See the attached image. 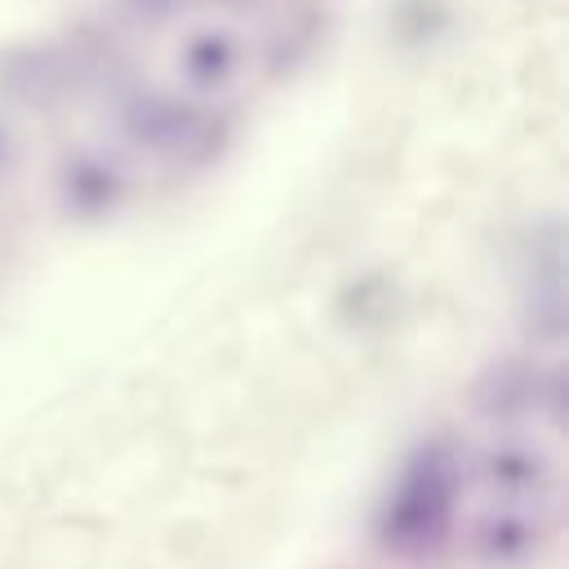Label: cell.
Segmentation results:
<instances>
[{
    "label": "cell",
    "instance_id": "cell-3",
    "mask_svg": "<svg viewBox=\"0 0 569 569\" xmlns=\"http://www.w3.org/2000/svg\"><path fill=\"white\" fill-rule=\"evenodd\" d=\"M471 547L485 565L507 569V565L529 560L542 547V533L525 511H489V516H480V525L471 533Z\"/></svg>",
    "mask_w": 569,
    "mask_h": 569
},
{
    "label": "cell",
    "instance_id": "cell-4",
    "mask_svg": "<svg viewBox=\"0 0 569 569\" xmlns=\"http://www.w3.org/2000/svg\"><path fill=\"white\" fill-rule=\"evenodd\" d=\"M547 476H551L547 458L538 449H529V445H516V440L493 445L480 458V480L489 489H498V493H533V489L547 485Z\"/></svg>",
    "mask_w": 569,
    "mask_h": 569
},
{
    "label": "cell",
    "instance_id": "cell-5",
    "mask_svg": "<svg viewBox=\"0 0 569 569\" xmlns=\"http://www.w3.org/2000/svg\"><path fill=\"white\" fill-rule=\"evenodd\" d=\"M533 400H538V378H525V373H511V369L498 373L493 378V391L480 396L485 413H516V409H525Z\"/></svg>",
    "mask_w": 569,
    "mask_h": 569
},
{
    "label": "cell",
    "instance_id": "cell-1",
    "mask_svg": "<svg viewBox=\"0 0 569 569\" xmlns=\"http://www.w3.org/2000/svg\"><path fill=\"white\" fill-rule=\"evenodd\" d=\"M462 489V467L453 445L445 440H422L396 471L378 516H373V538L387 556H431L453 529V507Z\"/></svg>",
    "mask_w": 569,
    "mask_h": 569
},
{
    "label": "cell",
    "instance_id": "cell-6",
    "mask_svg": "<svg viewBox=\"0 0 569 569\" xmlns=\"http://www.w3.org/2000/svg\"><path fill=\"white\" fill-rule=\"evenodd\" d=\"M111 191H116V173L102 164H84V169H76V178H67V200H76L80 209L111 204Z\"/></svg>",
    "mask_w": 569,
    "mask_h": 569
},
{
    "label": "cell",
    "instance_id": "cell-2",
    "mask_svg": "<svg viewBox=\"0 0 569 569\" xmlns=\"http://www.w3.org/2000/svg\"><path fill=\"white\" fill-rule=\"evenodd\" d=\"M240 58H244L240 40H236L231 31H222V27L196 31V36L182 44V53H178L182 80H187L191 89H200V93H213V89L231 84V80L240 76Z\"/></svg>",
    "mask_w": 569,
    "mask_h": 569
}]
</instances>
